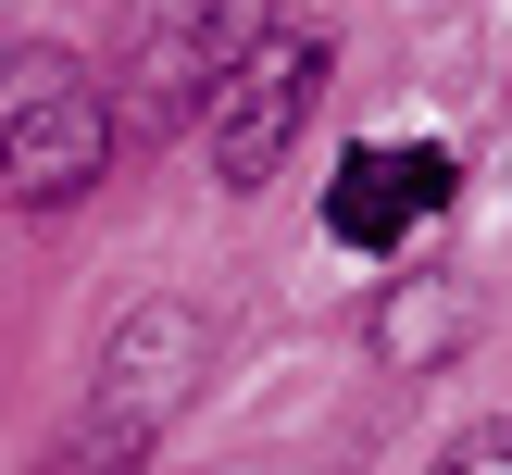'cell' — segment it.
<instances>
[{"label":"cell","instance_id":"277c9868","mask_svg":"<svg viewBox=\"0 0 512 475\" xmlns=\"http://www.w3.org/2000/svg\"><path fill=\"white\" fill-rule=\"evenodd\" d=\"M450 213V150L438 138H363L338 175H325V238L338 250H413L425 225Z\"/></svg>","mask_w":512,"mask_h":475},{"label":"cell","instance_id":"8992f818","mask_svg":"<svg viewBox=\"0 0 512 475\" xmlns=\"http://www.w3.org/2000/svg\"><path fill=\"white\" fill-rule=\"evenodd\" d=\"M450 338H463V288H450V275H413V288L375 300V350H388V363H438Z\"/></svg>","mask_w":512,"mask_h":475},{"label":"cell","instance_id":"7a4b0ae2","mask_svg":"<svg viewBox=\"0 0 512 475\" xmlns=\"http://www.w3.org/2000/svg\"><path fill=\"white\" fill-rule=\"evenodd\" d=\"M113 175V113H100V75L50 38L0 50V200L13 213H63Z\"/></svg>","mask_w":512,"mask_h":475},{"label":"cell","instance_id":"3957f363","mask_svg":"<svg viewBox=\"0 0 512 475\" xmlns=\"http://www.w3.org/2000/svg\"><path fill=\"white\" fill-rule=\"evenodd\" d=\"M313 100H325V38H313V25H250V50L225 63L213 113H200L213 175H225L238 200L275 188V175H288V150H300V125H313Z\"/></svg>","mask_w":512,"mask_h":475},{"label":"cell","instance_id":"52a82bcc","mask_svg":"<svg viewBox=\"0 0 512 475\" xmlns=\"http://www.w3.org/2000/svg\"><path fill=\"white\" fill-rule=\"evenodd\" d=\"M138 463H150V438H138V425H113V413H75V425H63V450H50L38 475H138Z\"/></svg>","mask_w":512,"mask_h":475},{"label":"cell","instance_id":"6da1fadb","mask_svg":"<svg viewBox=\"0 0 512 475\" xmlns=\"http://www.w3.org/2000/svg\"><path fill=\"white\" fill-rule=\"evenodd\" d=\"M250 0H125L113 13V63H100V113H113V150H150L175 125L213 113L225 63L250 50Z\"/></svg>","mask_w":512,"mask_h":475},{"label":"cell","instance_id":"5b68a950","mask_svg":"<svg viewBox=\"0 0 512 475\" xmlns=\"http://www.w3.org/2000/svg\"><path fill=\"white\" fill-rule=\"evenodd\" d=\"M200 375H213V325H200L188 300H150V313L113 325V350H100V400H88V413H113V425H138V438H163V425L188 413Z\"/></svg>","mask_w":512,"mask_h":475},{"label":"cell","instance_id":"ba28073f","mask_svg":"<svg viewBox=\"0 0 512 475\" xmlns=\"http://www.w3.org/2000/svg\"><path fill=\"white\" fill-rule=\"evenodd\" d=\"M438 475H512V425H463L438 450Z\"/></svg>","mask_w":512,"mask_h":475}]
</instances>
